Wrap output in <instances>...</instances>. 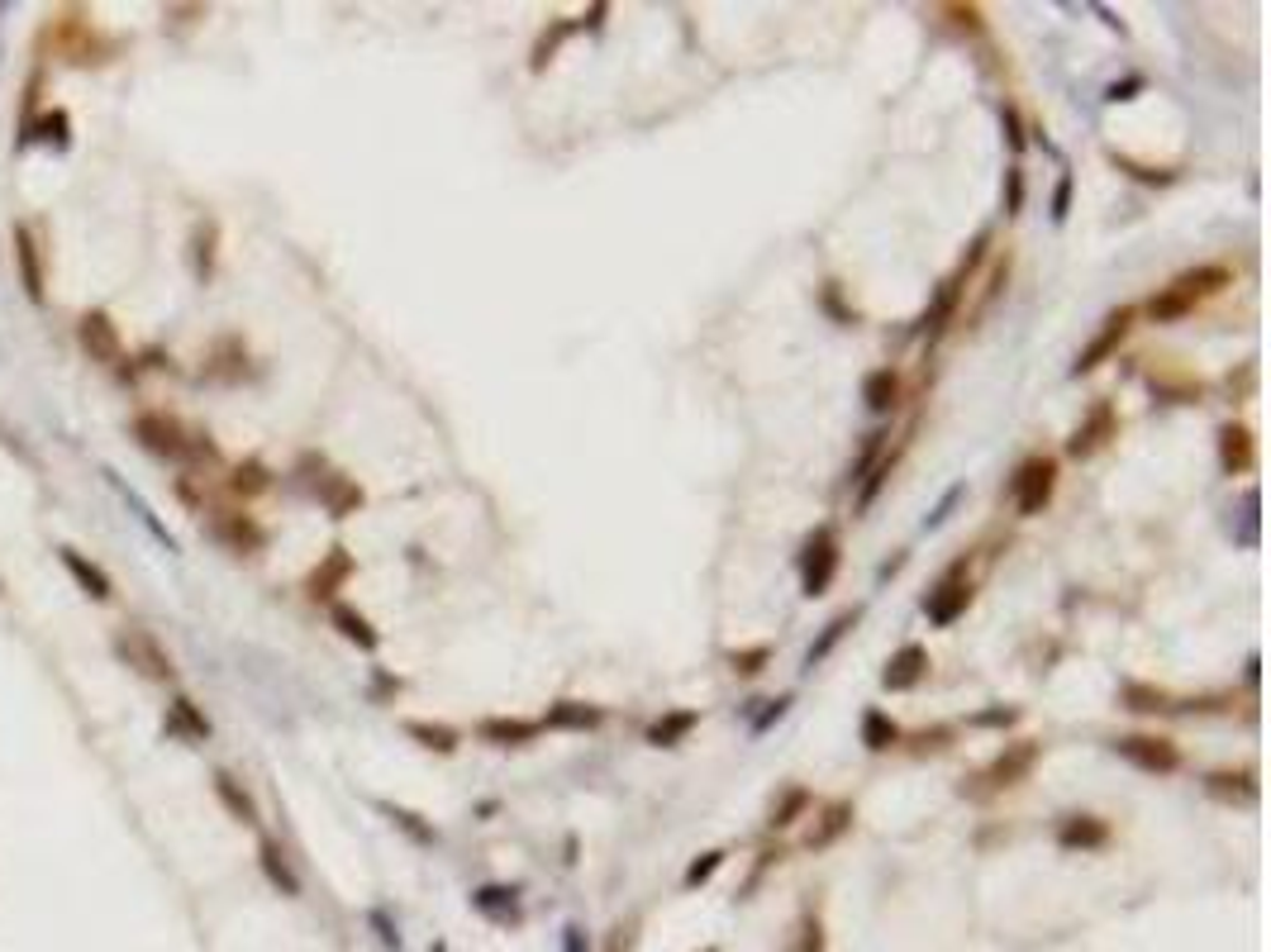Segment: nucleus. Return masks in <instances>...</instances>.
Instances as JSON below:
<instances>
[{"instance_id": "nucleus-1", "label": "nucleus", "mask_w": 1271, "mask_h": 952, "mask_svg": "<svg viewBox=\"0 0 1271 952\" xmlns=\"http://www.w3.org/2000/svg\"><path fill=\"white\" fill-rule=\"evenodd\" d=\"M134 438L148 447L153 457H167V462H215V443L205 434H191V428L182 424L177 415H167V409H144V415H134Z\"/></svg>"}, {"instance_id": "nucleus-2", "label": "nucleus", "mask_w": 1271, "mask_h": 952, "mask_svg": "<svg viewBox=\"0 0 1271 952\" xmlns=\"http://www.w3.org/2000/svg\"><path fill=\"white\" fill-rule=\"evenodd\" d=\"M53 43L62 48V62L72 67H100L119 53V43L91 24L87 10H62V19L53 24Z\"/></svg>"}, {"instance_id": "nucleus-3", "label": "nucleus", "mask_w": 1271, "mask_h": 952, "mask_svg": "<svg viewBox=\"0 0 1271 952\" xmlns=\"http://www.w3.org/2000/svg\"><path fill=\"white\" fill-rule=\"evenodd\" d=\"M962 571H966V557H957L953 567L943 571V581H938V586L924 596V615H928V624L947 628V624H957V619H962L966 609H972L976 586L962 576Z\"/></svg>"}, {"instance_id": "nucleus-4", "label": "nucleus", "mask_w": 1271, "mask_h": 952, "mask_svg": "<svg viewBox=\"0 0 1271 952\" xmlns=\"http://www.w3.org/2000/svg\"><path fill=\"white\" fill-rule=\"evenodd\" d=\"M115 653H119V662L134 666L144 681H172V676H177L167 647L158 643L148 628H119V634H115Z\"/></svg>"}, {"instance_id": "nucleus-5", "label": "nucleus", "mask_w": 1271, "mask_h": 952, "mask_svg": "<svg viewBox=\"0 0 1271 952\" xmlns=\"http://www.w3.org/2000/svg\"><path fill=\"white\" fill-rule=\"evenodd\" d=\"M1052 491H1057V457H1048V453L1029 457V462L1014 472V481H1010L1014 510H1019V514H1043V510H1048V500H1052Z\"/></svg>"}, {"instance_id": "nucleus-6", "label": "nucleus", "mask_w": 1271, "mask_h": 952, "mask_svg": "<svg viewBox=\"0 0 1271 952\" xmlns=\"http://www.w3.org/2000/svg\"><path fill=\"white\" fill-rule=\"evenodd\" d=\"M1038 743L1033 738H1019V743H1005V752H995L991 757V767L981 771V786L972 790V795H995V790H1010V786H1019L1024 776L1033 771V762H1038Z\"/></svg>"}, {"instance_id": "nucleus-7", "label": "nucleus", "mask_w": 1271, "mask_h": 952, "mask_svg": "<svg viewBox=\"0 0 1271 952\" xmlns=\"http://www.w3.org/2000/svg\"><path fill=\"white\" fill-rule=\"evenodd\" d=\"M839 538H833V529H814L810 543H805L800 552V590L805 596H824V590L833 586V576H839Z\"/></svg>"}, {"instance_id": "nucleus-8", "label": "nucleus", "mask_w": 1271, "mask_h": 952, "mask_svg": "<svg viewBox=\"0 0 1271 952\" xmlns=\"http://www.w3.org/2000/svg\"><path fill=\"white\" fill-rule=\"evenodd\" d=\"M1115 752L1124 762H1134L1138 771H1153V776H1172L1181 767V748L1162 733H1128V738H1115Z\"/></svg>"}, {"instance_id": "nucleus-9", "label": "nucleus", "mask_w": 1271, "mask_h": 952, "mask_svg": "<svg viewBox=\"0 0 1271 952\" xmlns=\"http://www.w3.org/2000/svg\"><path fill=\"white\" fill-rule=\"evenodd\" d=\"M1134 305H1119L1115 314H1105V324H1100V333L1086 343V348L1076 352V362H1071V377H1090V371L1100 367V362H1109L1119 352V343L1128 338V329H1134Z\"/></svg>"}, {"instance_id": "nucleus-10", "label": "nucleus", "mask_w": 1271, "mask_h": 952, "mask_svg": "<svg viewBox=\"0 0 1271 952\" xmlns=\"http://www.w3.org/2000/svg\"><path fill=\"white\" fill-rule=\"evenodd\" d=\"M77 343L81 352H87L91 362H100V367H119L125 362V338H119L115 319H110L106 310H87L77 319Z\"/></svg>"}, {"instance_id": "nucleus-11", "label": "nucleus", "mask_w": 1271, "mask_h": 952, "mask_svg": "<svg viewBox=\"0 0 1271 952\" xmlns=\"http://www.w3.org/2000/svg\"><path fill=\"white\" fill-rule=\"evenodd\" d=\"M1109 438H1119V415H1115L1109 400H1100V405L1076 424V434L1067 438V457H1095Z\"/></svg>"}, {"instance_id": "nucleus-12", "label": "nucleus", "mask_w": 1271, "mask_h": 952, "mask_svg": "<svg viewBox=\"0 0 1271 952\" xmlns=\"http://www.w3.org/2000/svg\"><path fill=\"white\" fill-rule=\"evenodd\" d=\"M353 571H357L353 552H348V548H329L325 557H319V567L306 576V596L325 605V600H334L338 590H344L348 581H353Z\"/></svg>"}, {"instance_id": "nucleus-13", "label": "nucleus", "mask_w": 1271, "mask_h": 952, "mask_svg": "<svg viewBox=\"0 0 1271 952\" xmlns=\"http://www.w3.org/2000/svg\"><path fill=\"white\" fill-rule=\"evenodd\" d=\"M315 495H319V505L329 510V519H348V514H357L367 505V491L353 481V476H344V472H325V476H319Z\"/></svg>"}, {"instance_id": "nucleus-14", "label": "nucleus", "mask_w": 1271, "mask_h": 952, "mask_svg": "<svg viewBox=\"0 0 1271 952\" xmlns=\"http://www.w3.org/2000/svg\"><path fill=\"white\" fill-rule=\"evenodd\" d=\"M215 538L224 543L229 552H258L262 543H268V529H262L253 514H243V510H224V514H215Z\"/></svg>"}, {"instance_id": "nucleus-15", "label": "nucleus", "mask_w": 1271, "mask_h": 952, "mask_svg": "<svg viewBox=\"0 0 1271 952\" xmlns=\"http://www.w3.org/2000/svg\"><path fill=\"white\" fill-rule=\"evenodd\" d=\"M924 676H928V647L924 643H905V647H896V653H890L886 672H881V685H886V691H915Z\"/></svg>"}, {"instance_id": "nucleus-16", "label": "nucleus", "mask_w": 1271, "mask_h": 952, "mask_svg": "<svg viewBox=\"0 0 1271 952\" xmlns=\"http://www.w3.org/2000/svg\"><path fill=\"white\" fill-rule=\"evenodd\" d=\"M1252 462H1257V438H1252L1248 424L1229 419V424L1219 428V466L1229 476H1242V472H1252Z\"/></svg>"}, {"instance_id": "nucleus-17", "label": "nucleus", "mask_w": 1271, "mask_h": 952, "mask_svg": "<svg viewBox=\"0 0 1271 952\" xmlns=\"http://www.w3.org/2000/svg\"><path fill=\"white\" fill-rule=\"evenodd\" d=\"M1229 286H1233V272H1229V267H1223V262H1200V267H1191V272L1176 276L1172 291H1181L1191 305H1200V300H1210V295L1229 291Z\"/></svg>"}, {"instance_id": "nucleus-18", "label": "nucleus", "mask_w": 1271, "mask_h": 952, "mask_svg": "<svg viewBox=\"0 0 1271 952\" xmlns=\"http://www.w3.org/2000/svg\"><path fill=\"white\" fill-rule=\"evenodd\" d=\"M15 262H20V281L30 300H43V253H39V234L30 224H15Z\"/></svg>"}, {"instance_id": "nucleus-19", "label": "nucleus", "mask_w": 1271, "mask_h": 952, "mask_svg": "<svg viewBox=\"0 0 1271 952\" xmlns=\"http://www.w3.org/2000/svg\"><path fill=\"white\" fill-rule=\"evenodd\" d=\"M852 819H858L852 800H829V805L819 809V819H814V828L805 834V847H810V853H824V847H833V843H839V838L852 828Z\"/></svg>"}, {"instance_id": "nucleus-20", "label": "nucleus", "mask_w": 1271, "mask_h": 952, "mask_svg": "<svg viewBox=\"0 0 1271 952\" xmlns=\"http://www.w3.org/2000/svg\"><path fill=\"white\" fill-rule=\"evenodd\" d=\"M966 281L972 276L957 267L953 276H947L943 286H938V295H934V305H928V314H924V333H928V343L934 338H943V329L953 324V314H957V305H962V291H966Z\"/></svg>"}, {"instance_id": "nucleus-21", "label": "nucleus", "mask_w": 1271, "mask_h": 952, "mask_svg": "<svg viewBox=\"0 0 1271 952\" xmlns=\"http://www.w3.org/2000/svg\"><path fill=\"white\" fill-rule=\"evenodd\" d=\"M1057 843L1067 847V853H1090V847H1105L1109 843V824L1100 814H1071L1057 824Z\"/></svg>"}, {"instance_id": "nucleus-22", "label": "nucleus", "mask_w": 1271, "mask_h": 952, "mask_svg": "<svg viewBox=\"0 0 1271 952\" xmlns=\"http://www.w3.org/2000/svg\"><path fill=\"white\" fill-rule=\"evenodd\" d=\"M58 557H62V567L77 576V586L87 590L91 600H110L115 596V581H110V571L106 567H96V562L87 557V552H77V548H58Z\"/></svg>"}, {"instance_id": "nucleus-23", "label": "nucleus", "mask_w": 1271, "mask_h": 952, "mask_svg": "<svg viewBox=\"0 0 1271 952\" xmlns=\"http://www.w3.org/2000/svg\"><path fill=\"white\" fill-rule=\"evenodd\" d=\"M167 733L172 738H186V743H205L210 738V719L201 714V704L191 700V695H177L172 704H167Z\"/></svg>"}, {"instance_id": "nucleus-24", "label": "nucleus", "mask_w": 1271, "mask_h": 952, "mask_svg": "<svg viewBox=\"0 0 1271 952\" xmlns=\"http://www.w3.org/2000/svg\"><path fill=\"white\" fill-rule=\"evenodd\" d=\"M538 729H544L538 719H515V714H491V719H481V738L496 743V748H524V743L538 738Z\"/></svg>"}, {"instance_id": "nucleus-25", "label": "nucleus", "mask_w": 1271, "mask_h": 952, "mask_svg": "<svg viewBox=\"0 0 1271 952\" xmlns=\"http://www.w3.org/2000/svg\"><path fill=\"white\" fill-rule=\"evenodd\" d=\"M601 704H586V700H557L548 704V714L538 724L544 729H567V733H586V729H601Z\"/></svg>"}, {"instance_id": "nucleus-26", "label": "nucleus", "mask_w": 1271, "mask_h": 952, "mask_svg": "<svg viewBox=\"0 0 1271 952\" xmlns=\"http://www.w3.org/2000/svg\"><path fill=\"white\" fill-rule=\"evenodd\" d=\"M1204 790L1214 800H1229V805H1252L1257 800V771L1238 767V771H1210L1204 776Z\"/></svg>"}, {"instance_id": "nucleus-27", "label": "nucleus", "mask_w": 1271, "mask_h": 952, "mask_svg": "<svg viewBox=\"0 0 1271 952\" xmlns=\"http://www.w3.org/2000/svg\"><path fill=\"white\" fill-rule=\"evenodd\" d=\"M210 781H215V795H220V805L229 809L239 824H258V800L248 795V786H243L234 771H215Z\"/></svg>"}, {"instance_id": "nucleus-28", "label": "nucleus", "mask_w": 1271, "mask_h": 952, "mask_svg": "<svg viewBox=\"0 0 1271 952\" xmlns=\"http://www.w3.org/2000/svg\"><path fill=\"white\" fill-rule=\"evenodd\" d=\"M258 866H262V876H268L281 895H291V900L300 895V876L291 872V862H287V853H281L277 838H262V843H258Z\"/></svg>"}, {"instance_id": "nucleus-29", "label": "nucleus", "mask_w": 1271, "mask_h": 952, "mask_svg": "<svg viewBox=\"0 0 1271 952\" xmlns=\"http://www.w3.org/2000/svg\"><path fill=\"white\" fill-rule=\"evenodd\" d=\"M858 619H862V609H843V615H833L829 624H824V634L810 643V653H805V672H814V666H819L824 657H829L833 647H839L843 638H848L852 628H858Z\"/></svg>"}, {"instance_id": "nucleus-30", "label": "nucleus", "mask_w": 1271, "mask_h": 952, "mask_svg": "<svg viewBox=\"0 0 1271 952\" xmlns=\"http://www.w3.org/2000/svg\"><path fill=\"white\" fill-rule=\"evenodd\" d=\"M862 405L871 409V415H890V409L900 405V377L890 367H877L867 371V381H862Z\"/></svg>"}, {"instance_id": "nucleus-31", "label": "nucleus", "mask_w": 1271, "mask_h": 952, "mask_svg": "<svg viewBox=\"0 0 1271 952\" xmlns=\"http://www.w3.org/2000/svg\"><path fill=\"white\" fill-rule=\"evenodd\" d=\"M472 904L496 923H519V891L515 885H481V891H472Z\"/></svg>"}, {"instance_id": "nucleus-32", "label": "nucleus", "mask_w": 1271, "mask_h": 952, "mask_svg": "<svg viewBox=\"0 0 1271 952\" xmlns=\"http://www.w3.org/2000/svg\"><path fill=\"white\" fill-rule=\"evenodd\" d=\"M696 724H700L696 710H667L648 729V743H652V748H677V743H686L690 733H696Z\"/></svg>"}, {"instance_id": "nucleus-33", "label": "nucleus", "mask_w": 1271, "mask_h": 952, "mask_svg": "<svg viewBox=\"0 0 1271 952\" xmlns=\"http://www.w3.org/2000/svg\"><path fill=\"white\" fill-rule=\"evenodd\" d=\"M329 615H334V628L348 638V643H357V647H363V653H376V643H382V634H376V628H372V619H367V615H357L353 605H334V609H329Z\"/></svg>"}, {"instance_id": "nucleus-34", "label": "nucleus", "mask_w": 1271, "mask_h": 952, "mask_svg": "<svg viewBox=\"0 0 1271 952\" xmlns=\"http://www.w3.org/2000/svg\"><path fill=\"white\" fill-rule=\"evenodd\" d=\"M243 362H248L243 343H239V338H220V343L210 348V367H205V371H210L215 381H243V371H248Z\"/></svg>"}, {"instance_id": "nucleus-35", "label": "nucleus", "mask_w": 1271, "mask_h": 952, "mask_svg": "<svg viewBox=\"0 0 1271 952\" xmlns=\"http://www.w3.org/2000/svg\"><path fill=\"white\" fill-rule=\"evenodd\" d=\"M191 257H196V276L210 281L215 276V257H220V224L215 219H201L191 234Z\"/></svg>"}, {"instance_id": "nucleus-36", "label": "nucleus", "mask_w": 1271, "mask_h": 952, "mask_svg": "<svg viewBox=\"0 0 1271 952\" xmlns=\"http://www.w3.org/2000/svg\"><path fill=\"white\" fill-rule=\"evenodd\" d=\"M1147 381H1153L1157 396H1162V400H1176V405H1191V400H1200V390H1204L1195 377H1185V371H1172V367H1157Z\"/></svg>"}, {"instance_id": "nucleus-37", "label": "nucleus", "mask_w": 1271, "mask_h": 952, "mask_svg": "<svg viewBox=\"0 0 1271 952\" xmlns=\"http://www.w3.org/2000/svg\"><path fill=\"white\" fill-rule=\"evenodd\" d=\"M1119 700H1124L1134 714H1162V710H1176L1172 695H1166L1162 685H1153V681H1124Z\"/></svg>"}, {"instance_id": "nucleus-38", "label": "nucleus", "mask_w": 1271, "mask_h": 952, "mask_svg": "<svg viewBox=\"0 0 1271 952\" xmlns=\"http://www.w3.org/2000/svg\"><path fill=\"white\" fill-rule=\"evenodd\" d=\"M268 486H272V472H268V462H258V457H243V462L229 472V495H239V500H253V495H262Z\"/></svg>"}, {"instance_id": "nucleus-39", "label": "nucleus", "mask_w": 1271, "mask_h": 952, "mask_svg": "<svg viewBox=\"0 0 1271 952\" xmlns=\"http://www.w3.org/2000/svg\"><path fill=\"white\" fill-rule=\"evenodd\" d=\"M405 733H410L415 743H424L429 752H443V757H448V752H458V743H462L453 724H434V719H410V724H405Z\"/></svg>"}, {"instance_id": "nucleus-40", "label": "nucleus", "mask_w": 1271, "mask_h": 952, "mask_svg": "<svg viewBox=\"0 0 1271 952\" xmlns=\"http://www.w3.org/2000/svg\"><path fill=\"white\" fill-rule=\"evenodd\" d=\"M862 743H867V752H890L900 743V724L886 710H867L862 714Z\"/></svg>"}, {"instance_id": "nucleus-41", "label": "nucleus", "mask_w": 1271, "mask_h": 952, "mask_svg": "<svg viewBox=\"0 0 1271 952\" xmlns=\"http://www.w3.org/2000/svg\"><path fill=\"white\" fill-rule=\"evenodd\" d=\"M572 34H576V19H553V24H548L544 34H538V43H534V57H529V67H534V72H544V67L557 57V48H563Z\"/></svg>"}, {"instance_id": "nucleus-42", "label": "nucleus", "mask_w": 1271, "mask_h": 952, "mask_svg": "<svg viewBox=\"0 0 1271 952\" xmlns=\"http://www.w3.org/2000/svg\"><path fill=\"white\" fill-rule=\"evenodd\" d=\"M1191 310H1195V305L1185 300L1181 291H1172V286H1166V291H1157L1153 300H1147V319H1153V324H1176V319H1185Z\"/></svg>"}, {"instance_id": "nucleus-43", "label": "nucleus", "mask_w": 1271, "mask_h": 952, "mask_svg": "<svg viewBox=\"0 0 1271 952\" xmlns=\"http://www.w3.org/2000/svg\"><path fill=\"white\" fill-rule=\"evenodd\" d=\"M805 809H810V790H805V786H791V790H786V795L772 805V814H767V824H772V828H791L795 819L805 814Z\"/></svg>"}, {"instance_id": "nucleus-44", "label": "nucleus", "mask_w": 1271, "mask_h": 952, "mask_svg": "<svg viewBox=\"0 0 1271 952\" xmlns=\"http://www.w3.org/2000/svg\"><path fill=\"white\" fill-rule=\"evenodd\" d=\"M1109 162H1115L1119 171H1128L1134 181H1143V186H1172V181H1176L1172 167H1143V162H1134L1128 152H1109Z\"/></svg>"}, {"instance_id": "nucleus-45", "label": "nucleus", "mask_w": 1271, "mask_h": 952, "mask_svg": "<svg viewBox=\"0 0 1271 952\" xmlns=\"http://www.w3.org/2000/svg\"><path fill=\"white\" fill-rule=\"evenodd\" d=\"M829 948V938H824V919L814 910H805L800 914V923H795V942H791V952H824Z\"/></svg>"}, {"instance_id": "nucleus-46", "label": "nucleus", "mask_w": 1271, "mask_h": 952, "mask_svg": "<svg viewBox=\"0 0 1271 952\" xmlns=\"http://www.w3.org/2000/svg\"><path fill=\"white\" fill-rule=\"evenodd\" d=\"M724 857H729L724 847H710V853H700L696 862L686 866V876H681V881H686V891H700V885H710V881H715V872H719V866H724Z\"/></svg>"}, {"instance_id": "nucleus-47", "label": "nucleus", "mask_w": 1271, "mask_h": 952, "mask_svg": "<svg viewBox=\"0 0 1271 952\" xmlns=\"http://www.w3.org/2000/svg\"><path fill=\"white\" fill-rule=\"evenodd\" d=\"M382 814H391V824H395V828H405V834H410V838H415V843H420V847H429L434 838H439V834H434V824H424V819L415 814V809H401V805H382Z\"/></svg>"}, {"instance_id": "nucleus-48", "label": "nucleus", "mask_w": 1271, "mask_h": 952, "mask_svg": "<svg viewBox=\"0 0 1271 952\" xmlns=\"http://www.w3.org/2000/svg\"><path fill=\"white\" fill-rule=\"evenodd\" d=\"M767 662H772V647H767V643H757V647H734V653H729V666H734L738 676H757Z\"/></svg>"}, {"instance_id": "nucleus-49", "label": "nucleus", "mask_w": 1271, "mask_h": 952, "mask_svg": "<svg viewBox=\"0 0 1271 952\" xmlns=\"http://www.w3.org/2000/svg\"><path fill=\"white\" fill-rule=\"evenodd\" d=\"M947 743H953V729H947V724H934V729L915 733V752H943Z\"/></svg>"}, {"instance_id": "nucleus-50", "label": "nucleus", "mask_w": 1271, "mask_h": 952, "mask_svg": "<svg viewBox=\"0 0 1271 952\" xmlns=\"http://www.w3.org/2000/svg\"><path fill=\"white\" fill-rule=\"evenodd\" d=\"M1024 209V171L1010 167L1005 171V215H1019Z\"/></svg>"}, {"instance_id": "nucleus-51", "label": "nucleus", "mask_w": 1271, "mask_h": 952, "mask_svg": "<svg viewBox=\"0 0 1271 952\" xmlns=\"http://www.w3.org/2000/svg\"><path fill=\"white\" fill-rule=\"evenodd\" d=\"M1000 124H1005V139H1010L1014 152L1029 148V139H1024V120H1019V110H1014V105H1005V110H1000Z\"/></svg>"}, {"instance_id": "nucleus-52", "label": "nucleus", "mask_w": 1271, "mask_h": 952, "mask_svg": "<svg viewBox=\"0 0 1271 952\" xmlns=\"http://www.w3.org/2000/svg\"><path fill=\"white\" fill-rule=\"evenodd\" d=\"M367 919H372V929H376V938H382V942H386V948H391V952H401V933H395V923H391V914H386V910H372V914H367Z\"/></svg>"}, {"instance_id": "nucleus-53", "label": "nucleus", "mask_w": 1271, "mask_h": 952, "mask_svg": "<svg viewBox=\"0 0 1271 952\" xmlns=\"http://www.w3.org/2000/svg\"><path fill=\"white\" fill-rule=\"evenodd\" d=\"M786 710H791V695H776V700H767V710H762V714H757V719H753V733H767V729H772L776 719H781Z\"/></svg>"}, {"instance_id": "nucleus-54", "label": "nucleus", "mask_w": 1271, "mask_h": 952, "mask_svg": "<svg viewBox=\"0 0 1271 952\" xmlns=\"http://www.w3.org/2000/svg\"><path fill=\"white\" fill-rule=\"evenodd\" d=\"M1067 209H1071V171H1062V181H1057V190H1052V219H1067Z\"/></svg>"}, {"instance_id": "nucleus-55", "label": "nucleus", "mask_w": 1271, "mask_h": 952, "mask_svg": "<svg viewBox=\"0 0 1271 952\" xmlns=\"http://www.w3.org/2000/svg\"><path fill=\"white\" fill-rule=\"evenodd\" d=\"M943 15L953 19V24H966L972 34L981 29V10H976V5H943Z\"/></svg>"}, {"instance_id": "nucleus-56", "label": "nucleus", "mask_w": 1271, "mask_h": 952, "mask_svg": "<svg viewBox=\"0 0 1271 952\" xmlns=\"http://www.w3.org/2000/svg\"><path fill=\"white\" fill-rule=\"evenodd\" d=\"M1014 719H1019V710H981V714H976V724H981V729H1010Z\"/></svg>"}, {"instance_id": "nucleus-57", "label": "nucleus", "mask_w": 1271, "mask_h": 952, "mask_svg": "<svg viewBox=\"0 0 1271 952\" xmlns=\"http://www.w3.org/2000/svg\"><path fill=\"white\" fill-rule=\"evenodd\" d=\"M563 952H591V938H586L582 923H567L563 929Z\"/></svg>"}, {"instance_id": "nucleus-58", "label": "nucleus", "mask_w": 1271, "mask_h": 952, "mask_svg": "<svg viewBox=\"0 0 1271 952\" xmlns=\"http://www.w3.org/2000/svg\"><path fill=\"white\" fill-rule=\"evenodd\" d=\"M1138 86H1143L1138 76H1134V81H1124V86H1109V100H1128V91H1138Z\"/></svg>"}, {"instance_id": "nucleus-59", "label": "nucleus", "mask_w": 1271, "mask_h": 952, "mask_svg": "<svg viewBox=\"0 0 1271 952\" xmlns=\"http://www.w3.org/2000/svg\"><path fill=\"white\" fill-rule=\"evenodd\" d=\"M605 952H629V938H624V929H614V938H610V948Z\"/></svg>"}, {"instance_id": "nucleus-60", "label": "nucleus", "mask_w": 1271, "mask_h": 952, "mask_svg": "<svg viewBox=\"0 0 1271 952\" xmlns=\"http://www.w3.org/2000/svg\"><path fill=\"white\" fill-rule=\"evenodd\" d=\"M605 15H610V5H591V19H586V24L601 29V19H605Z\"/></svg>"}, {"instance_id": "nucleus-61", "label": "nucleus", "mask_w": 1271, "mask_h": 952, "mask_svg": "<svg viewBox=\"0 0 1271 952\" xmlns=\"http://www.w3.org/2000/svg\"><path fill=\"white\" fill-rule=\"evenodd\" d=\"M700 952H719V948H715V942H710V948H700Z\"/></svg>"}]
</instances>
